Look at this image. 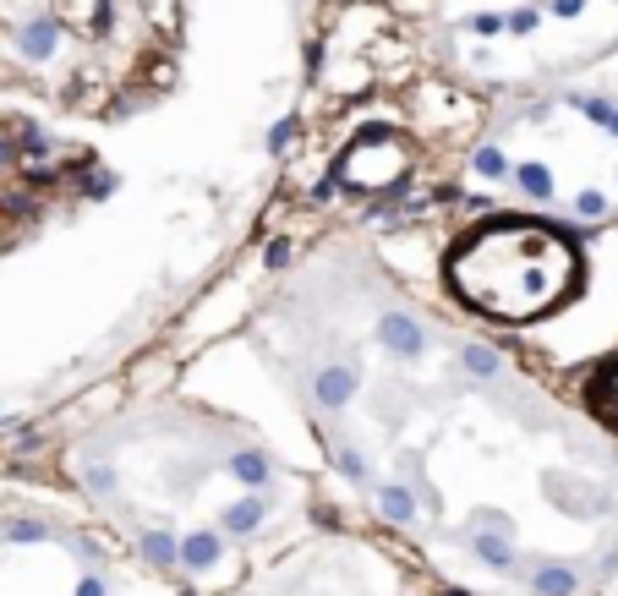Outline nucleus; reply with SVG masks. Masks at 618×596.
Here are the masks:
<instances>
[{
	"label": "nucleus",
	"instance_id": "f257e3e1",
	"mask_svg": "<svg viewBox=\"0 0 618 596\" xmlns=\"http://www.w3.org/2000/svg\"><path fill=\"white\" fill-rule=\"evenodd\" d=\"M449 279L471 307L526 323L564 307V296L580 285V257L558 230L536 219H498L454 252Z\"/></svg>",
	"mask_w": 618,
	"mask_h": 596
},
{
	"label": "nucleus",
	"instance_id": "f03ea898",
	"mask_svg": "<svg viewBox=\"0 0 618 596\" xmlns=\"http://www.w3.org/2000/svg\"><path fill=\"white\" fill-rule=\"evenodd\" d=\"M613 416H618V400H613Z\"/></svg>",
	"mask_w": 618,
	"mask_h": 596
}]
</instances>
